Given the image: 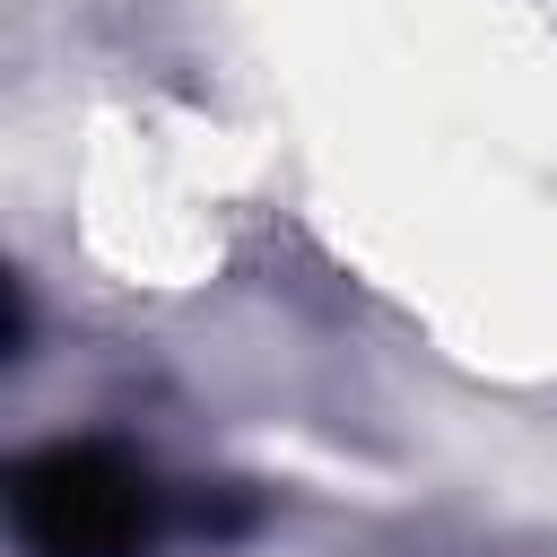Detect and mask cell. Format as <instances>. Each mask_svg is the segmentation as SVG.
Here are the masks:
<instances>
[{
    "label": "cell",
    "instance_id": "obj_1",
    "mask_svg": "<svg viewBox=\"0 0 557 557\" xmlns=\"http://www.w3.org/2000/svg\"><path fill=\"white\" fill-rule=\"evenodd\" d=\"M9 513L35 557H139L157 531V487L113 444H44L9 470Z\"/></svg>",
    "mask_w": 557,
    "mask_h": 557
}]
</instances>
